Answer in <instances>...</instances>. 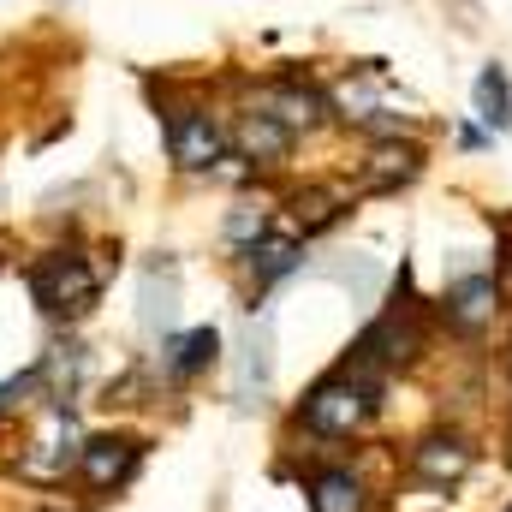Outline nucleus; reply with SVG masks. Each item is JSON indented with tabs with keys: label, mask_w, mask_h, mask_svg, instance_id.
I'll return each instance as SVG.
<instances>
[{
	"label": "nucleus",
	"mask_w": 512,
	"mask_h": 512,
	"mask_svg": "<svg viewBox=\"0 0 512 512\" xmlns=\"http://www.w3.org/2000/svg\"><path fill=\"white\" fill-rule=\"evenodd\" d=\"M382 411H387V376L334 358L316 382L304 387V399L292 405V429L310 435V441L346 447V441H364Z\"/></svg>",
	"instance_id": "nucleus-1"
},
{
	"label": "nucleus",
	"mask_w": 512,
	"mask_h": 512,
	"mask_svg": "<svg viewBox=\"0 0 512 512\" xmlns=\"http://www.w3.org/2000/svg\"><path fill=\"white\" fill-rule=\"evenodd\" d=\"M429 340H435V304H423L417 286H411V268H399L393 298L364 322V334H358L340 358L393 382V376H405V370H417V364L429 358Z\"/></svg>",
	"instance_id": "nucleus-2"
},
{
	"label": "nucleus",
	"mask_w": 512,
	"mask_h": 512,
	"mask_svg": "<svg viewBox=\"0 0 512 512\" xmlns=\"http://www.w3.org/2000/svg\"><path fill=\"white\" fill-rule=\"evenodd\" d=\"M155 96V120L161 143L179 179H215L227 167V114H215V102H203L191 84H149Z\"/></svg>",
	"instance_id": "nucleus-3"
},
{
	"label": "nucleus",
	"mask_w": 512,
	"mask_h": 512,
	"mask_svg": "<svg viewBox=\"0 0 512 512\" xmlns=\"http://www.w3.org/2000/svg\"><path fill=\"white\" fill-rule=\"evenodd\" d=\"M24 286L36 298V310L54 322V328H78L96 304H102V268L84 245H54V251H36L24 262Z\"/></svg>",
	"instance_id": "nucleus-4"
},
{
	"label": "nucleus",
	"mask_w": 512,
	"mask_h": 512,
	"mask_svg": "<svg viewBox=\"0 0 512 512\" xmlns=\"http://www.w3.org/2000/svg\"><path fill=\"white\" fill-rule=\"evenodd\" d=\"M78 453H84L78 405H66V399H42L30 435H24V447H18V459H12V471H18L24 483H36V489H54V483H66V477L78 471Z\"/></svg>",
	"instance_id": "nucleus-5"
},
{
	"label": "nucleus",
	"mask_w": 512,
	"mask_h": 512,
	"mask_svg": "<svg viewBox=\"0 0 512 512\" xmlns=\"http://www.w3.org/2000/svg\"><path fill=\"white\" fill-rule=\"evenodd\" d=\"M143 459H149V441L137 429H96V435H84L72 483L84 489V501H114L137 483Z\"/></svg>",
	"instance_id": "nucleus-6"
},
{
	"label": "nucleus",
	"mask_w": 512,
	"mask_h": 512,
	"mask_svg": "<svg viewBox=\"0 0 512 512\" xmlns=\"http://www.w3.org/2000/svg\"><path fill=\"white\" fill-rule=\"evenodd\" d=\"M245 102H256L262 114H274L280 126L298 137V143L334 126V102H328V84H316L310 72H268V78H256L251 90H245Z\"/></svg>",
	"instance_id": "nucleus-7"
},
{
	"label": "nucleus",
	"mask_w": 512,
	"mask_h": 512,
	"mask_svg": "<svg viewBox=\"0 0 512 512\" xmlns=\"http://www.w3.org/2000/svg\"><path fill=\"white\" fill-rule=\"evenodd\" d=\"M471 471H477V441L459 423H435L405 447V477L429 495H459Z\"/></svg>",
	"instance_id": "nucleus-8"
},
{
	"label": "nucleus",
	"mask_w": 512,
	"mask_h": 512,
	"mask_svg": "<svg viewBox=\"0 0 512 512\" xmlns=\"http://www.w3.org/2000/svg\"><path fill=\"white\" fill-rule=\"evenodd\" d=\"M507 310V292L495 280V268H471V274H453L435 298V328L459 334V340H483Z\"/></svg>",
	"instance_id": "nucleus-9"
},
{
	"label": "nucleus",
	"mask_w": 512,
	"mask_h": 512,
	"mask_svg": "<svg viewBox=\"0 0 512 512\" xmlns=\"http://www.w3.org/2000/svg\"><path fill=\"white\" fill-rule=\"evenodd\" d=\"M292 149H298V137L280 126L274 114H262L256 102H239V108L227 114V155L239 161L245 179H256V173H280V167L292 161Z\"/></svg>",
	"instance_id": "nucleus-10"
},
{
	"label": "nucleus",
	"mask_w": 512,
	"mask_h": 512,
	"mask_svg": "<svg viewBox=\"0 0 512 512\" xmlns=\"http://www.w3.org/2000/svg\"><path fill=\"white\" fill-rule=\"evenodd\" d=\"M423 173H429V143H423V137H411V131H399V137H370L352 191H358V197H399V191H411Z\"/></svg>",
	"instance_id": "nucleus-11"
},
{
	"label": "nucleus",
	"mask_w": 512,
	"mask_h": 512,
	"mask_svg": "<svg viewBox=\"0 0 512 512\" xmlns=\"http://www.w3.org/2000/svg\"><path fill=\"white\" fill-rule=\"evenodd\" d=\"M298 483H304V507L310 512H382L376 483L352 459H316Z\"/></svg>",
	"instance_id": "nucleus-12"
},
{
	"label": "nucleus",
	"mask_w": 512,
	"mask_h": 512,
	"mask_svg": "<svg viewBox=\"0 0 512 512\" xmlns=\"http://www.w3.org/2000/svg\"><path fill=\"white\" fill-rule=\"evenodd\" d=\"M227 340H221V328L215 322H203V328H185V334H167L161 346H155V382L167 387H191L203 382L227 352H221Z\"/></svg>",
	"instance_id": "nucleus-13"
},
{
	"label": "nucleus",
	"mask_w": 512,
	"mask_h": 512,
	"mask_svg": "<svg viewBox=\"0 0 512 512\" xmlns=\"http://www.w3.org/2000/svg\"><path fill=\"white\" fill-rule=\"evenodd\" d=\"M304 262H310V239H298L286 221H274L251 251H239V268H245V280H251V310H256L262 292H274L280 280H292Z\"/></svg>",
	"instance_id": "nucleus-14"
},
{
	"label": "nucleus",
	"mask_w": 512,
	"mask_h": 512,
	"mask_svg": "<svg viewBox=\"0 0 512 512\" xmlns=\"http://www.w3.org/2000/svg\"><path fill=\"white\" fill-rule=\"evenodd\" d=\"M352 203H358L352 185H340V179H310V185H298V191L286 197V227H292L298 239H322V233H334V227L352 215Z\"/></svg>",
	"instance_id": "nucleus-15"
},
{
	"label": "nucleus",
	"mask_w": 512,
	"mask_h": 512,
	"mask_svg": "<svg viewBox=\"0 0 512 512\" xmlns=\"http://www.w3.org/2000/svg\"><path fill=\"white\" fill-rule=\"evenodd\" d=\"M173 316H179V262L149 256L143 280H137V328H143V340H167Z\"/></svg>",
	"instance_id": "nucleus-16"
},
{
	"label": "nucleus",
	"mask_w": 512,
	"mask_h": 512,
	"mask_svg": "<svg viewBox=\"0 0 512 512\" xmlns=\"http://www.w3.org/2000/svg\"><path fill=\"white\" fill-rule=\"evenodd\" d=\"M268 382H274V328H268V316H256L251 328H245V340H239V405H262V393H268Z\"/></svg>",
	"instance_id": "nucleus-17"
},
{
	"label": "nucleus",
	"mask_w": 512,
	"mask_h": 512,
	"mask_svg": "<svg viewBox=\"0 0 512 512\" xmlns=\"http://www.w3.org/2000/svg\"><path fill=\"white\" fill-rule=\"evenodd\" d=\"M471 120L489 126L495 137L512 131V78H507L501 60H489V66L477 72V84H471Z\"/></svg>",
	"instance_id": "nucleus-18"
},
{
	"label": "nucleus",
	"mask_w": 512,
	"mask_h": 512,
	"mask_svg": "<svg viewBox=\"0 0 512 512\" xmlns=\"http://www.w3.org/2000/svg\"><path fill=\"white\" fill-rule=\"evenodd\" d=\"M274 227V209H262V203H239V209H227V221H221V239H227V251H251L256 239Z\"/></svg>",
	"instance_id": "nucleus-19"
},
{
	"label": "nucleus",
	"mask_w": 512,
	"mask_h": 512,
	"mask_svg": "<svg viewBox=\"0 0 512 512\" xmlns=\"http://www.w3.org/2000/svg\"><path fill=\"white\" fill-rule=\"evenodd\" d=\"M495 233H501V245H495V280H501V292H507V304H512V215H495Z\"/></svg>",
	"instance_id": "nucleus-20"
},
{
	"label": "nucleus",
	"mask_w": 512,
	"mask_h": 512,
	"mask_svg": "<svg viewBox=\"0 0 512 512\" xmlns=\"http://www.w3.org/2000/svg\"><path fill=\"white\" fill-rule=\"evenodd\" d=\"M459 149H495V131L477 126V120H465V126H459Z\"/></svg>",
	"instance_id": "nucleus-21"
},
{
	"label": "nucleus",
	"mask_w": 512,
	"mask_h": 512,
	"mask_svg": "<svg viewBox=\"0 0 512 512\" xmlns=\"http://www.w3.org/2000/svg\"><path fill=\"white\" fill-rule=\"evenodd\" d=\"M507 465H512V423H507Z\"/></svg>",
	"instance_id": "nucleus-22"
},
{
	"label": "nucleus",
	"mask_w": 512,
	"mask_h": 512,
	"mask_svg": "<svg viewBox=\"0 0 512 512\" xmlns=\"http://www.w3.org/2000/svg\"><path fill=\"white\" fill-rule=\"evenodd\" d=\"M42 512H66V507H42Z\"/></svg>",
	"instance_id": "nucleus-23"
},
{
	"label": "nucleus",
	"mask_w": 512,
	"mask_h": 512,
	"mask_svg": "<svg viewBox=\"0 0 512 512\" xmlns=\"http://www.w3.org/2000/svg\"><path fill=\"white\" fill-rule=\"evenodd\" d=\"M507 512H512V507H507Z\"/></svg>",
	"instance_id": "nucleus-24"
}]
</instances>
